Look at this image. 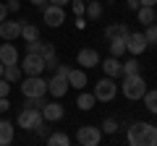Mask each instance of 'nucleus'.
<instances>
[{
  "label": "nucleus",
  "mask_w": 157,
  "mask_h": 146,
  "mask_svg": "<svg viewBox=\"0 0 157 146\" xmlns=\"http://www.w3.org/2000/svg\"><path fill=\"white\" fill-rule=\"evenodd\" d=\"M0 76H3V63H0Z\"/></svg>",
  "instance_id": "obj_45"
},
{
  "label": "nucleus",
  "mask_w": 157,
  "mask_h": 146,
  "mask_svg": "<svg viewBox=\"0 0 157 146\" xmlns=\"http://www.w3.org/2000/svg\"><path fill=\"white\" fill-rule=\"evenodd\" d=\"M136 18H139V24L149 26V24L155 21V8H152V5H139V8H136Z\"/></svg>",
  "instance_id": "obj_20"
},
{
  "label": "nucleus",
  "mask_w": 157,
  "mask_h": 146,
  "mask_svg": "<svg viewBox=\"0 0 157 146\" xmlns=\"http://www.w3.org/2000/svg\"><path fill=\"white\" fill-rule=\"evenodd\" d=\"M126 52V39H110V55L121 57Z\"/></svg>",
  "instance_id": "obj_27"
},
{
  "label": "nucleus",
  "mask_w": 157,
  "mask_h": 146,
  "mask_svg": "<svg viewBox=\"0 0 157 146\" xmlns=\"http://www.w3.org/2000/svg\"><path fill=\"white\" fill-rule=\"evenodd\" d=\"M6 8H8V13H18L21 11V3H18V0H8Z\"/></svg>",
  "instance_id": "obj_35"
},
{
  "label": "nucleus",
  "mask_w": 157,
  "mask_h": 146,
  "mask_svg": "<svg viewBox=\"0 0 157 146\" xmlns=\"http://www.w3.org/2000/svg\"><path fill=\"white\" fill-rule=\"evenodd\" d=\"M139 3H141V5H152V8L157 5V0H139Z\"/></svg>",
  "instance_id": "obj_43"
},
{
  "label": "nucleus",
  "mask_w": 157,
  "mask_h": 146,
  "mask_svg": "<svg viewBox=\"0 0 157 146\" xmlns=\"http://www.w3.org/2000/svg\"><path fill=\"white\" fill-rule=\"evenodd\" d=\"M47 3H55V5H63V8H66L68 3H71V0H47Z\"/></svg>",
  "instance_id": "obj_42"
},
{
  "label": "nucleus",
  "mask_w": 157,
  "mask_h": 146,
  "mask_svg": "<svg viewBox=\"0 0 157 146\" xmlns=\"http://www.w3.org/2000/svg\"><path fill=\"white\" fill-rule=\"evenodd\" d=\"M118 130V120L115 118H105L102 120V133H115Z\"/></svg>",
  "instance_id": "obj_30"
},
{
  "label": "nucleus",
  "mask_w": 157,
  "mask_h": 146,
  "mask_svg": "<svg viewBox=\"0 0 157 146\" xmlns=\"http://www.w3.org/2000/svg\"><path fill=\"white\" fill-rule=\"evenodd\" d=\"M21 71L26 76H42V71H45V57L39 55V52H26L24 60H21Z\"/></svg>",
  "instance_id": "obj_5"
},
{
  "label": "nucleus",
  "mask_w": 157,
  "mask_h": 146,
  "mask_svg": "<svg viewBox=\"0 0 157 146\" xmlns=\"http://www.w3.org/2000/svg\"><path fill=\"white\" fill-rule=\"evenodd\" d=\"M21 39H24V42H34V39H39V26H34V24L24 21V24H21Z\"/></svg>",
  "instance_id": "obj_21"
},
{
  "label": "nucleus",
  "mask_w": 157,
  "mask_h": 146,
  "mask_svg": "<svg viewBox=\"0 0 157 146\" xmlns=\"http://www.w3.org/2000/svg\"><path fill=\"white\" fill-rule=\"evenodd\" d=\"M102 71H105V76H110V78H118V76H123V63L118 60L115 55H107L105 60H100Z\"/></svg>",
  "instance_id": "obj_12"
},
{
  "label": "nucleus",
  "mask_w": 157,
  "mask_h": 146,
  "mask_svg": "<svg viewBox=\"0 0 157 146\" xmlns=\"http://www.w3.org/2000/svg\"><path fill=\"white\" fill-rule=\"evenodd\" d=\"M42 110H37V107H24L21 112H18V128H24V130H34L39 123H42Z\"/></svg>",
  "instance_id": "obj_4"
},
{
  "label": "nucleus",
  "mask_w": 157,
  "mask_h": 146,
  "mask_svg": "<svg viewBox=\"0 0 157 146\" xmlns=\"http://www.w3.org/2000/svg\"><path fill=\"white\" fill-rule=\"evenodd\" d=\"M11 110V102H8V97H0V112H8Z\"/></svg>",
  "instance_id": "obj_36"
},
{
  "label": "nucleus",
  "mask_w": 157,
  "mask_h": 146,
  "mask_svg": "<svg viewBox=\"0 0 157 146\" xmlns=\"http://www.w3.org/2000/svg\"><path fill=\"white\" fill-rule=\"evenodd\" d=\"M0 63H3V65H13V63H18V50H16V45H11V42L0 45Z\"/></svg>",
  "instance_id": "obj_15"
},
{
  "label": "nucleus",
  "mask_w": 157,
  "mask_h": 146,
  "mask_svg": "<svg viewBox=\"0 0 157 146\" xmlns=\"http://www.w3.org/2000/svg\"><path fill=\"white\" fill-rule=\"evenodd\" d=\"M29 3H32V5H39V8H45V5H47V0H29Z\"/></svg>",
  "instance_id": "obj_41"
},
{
  "label": "nucleus",
  "mask_w": 157,
  "mask_h": 146,
  "mask_svg": "<svg viewBox=\"0 0 157 146\" xmlns=\"http://www.w3.org/2000/svg\"><path fill=\"white\" fill-rule=\"evenodd\" d=\"M76 63L81 68H97L100 65V55H97V50H92V47H84V50H78Z\"/></svg>",
  "instance_id": "obj_13"
},
{
  "label": "nucleus",
  "mask_w": 157,
  "mask_h": 146,
  "mask_svg": "<svg viewBox=\"0 0 157 146\" xmlns=\"http://www.w3.org/2000/svg\"><path fill=\"white\" fill-rule=\"evenodd\" d=\"M139 60H134V57H131V60H126L123 63V76H134V73H139Z\"/></svg>",
  "instance_id": "obj_28"
},
{
  "label": "nucleus",
  "mask_w": 157,
  "mask_h": 146,
  "mask_svg": "<svg viewBox=\"0 0 157 146\" xmlns=\"http://www.w3.org/2000/svg\"><path fill=\"white\" fill-rule=\"evenodd\" d=\"M3 78L11 81V84H18V81L24 78V71L18 63H13V65H3Z\"/></svg>",
  "instance_id": "obj_19"
},
{
  "label": "nucleus",
  "mask_w": 157,
  "mask_h": 146,
  "mask_svg": "<svg viewBox=\"0 0 157 146\" xmlns=\"http://www.w3.org/2000/svg\"><path fill=\"white\" fill-rule=\"evenodd\" d=\"M8 94H11V81H6L0 76V97H8Z\"/></svg>",
  "instance_id": "obj_33"
},
{
  "label": "nucleus",
  "mask_w": 157,
  "mask_h": 146,
  "mask_svg": "<svg viewBox=\"0 0 157 146\" xmlns=\"http://www.w3.org/2000/svg\"><path fill=\"white\" fill-rule=\"evenodd\" d=\"M115 94H118V84H115V78H110V76H105V78H100L94 84L97 102H113V99H115Z\"/></svg>",
  "instance_id": "obj_3"
},
{
  "label": "nucleus",
  "mask_w": 157,
  "mask_h": 146,
  "mask_svg": "<svg viewBox=\"0 0 157 146\" xmlns=\"http://www.w3.org/2000/svg\"><path fill=\"white\" fill-rule=\"evenodd\" d=\"M68 89H71V86H68V78H66V76H58V73H55V76L47 81V94H52L55 99L66 97V94H68Z\"/></svg>",
  "instance_id": "obj_10"
},
{
  "label": "nucleus",
  "mask_w": 157,
  "mask_h": 146,
  "mask_svg": "<svg viewBox=\"0 0 157 146\" xmlns=\"http://www.w3.org/2000/svg\"><path fill=\"white\" fill-rule=\"evenodd\" d=\"M86 3H89V0H86Z\"/></svg>",
  "instance_id": "obj_46"
},
{
  "label": "nucleus",
  "mask_w": 157,
  "mask_h": 146,
  "mask_svg": "<svg viewBox=\"0 0 157 146\" xmlns=\"http://www.w3.org/2000/svg\"><path fill=\"white\" fill-rule=\"evenodd\" d=\"M128 31H131V29L126 26V24H110V26L105 29V37H107V39H126Z\"/></svg>",
  "instance_id": "obj_18"
},
{
  "label": "nucleus",
  "mask_w": 157,
  "mask_h": 146,
  "mask_svg": "<svg viewBox=\"0 0 157 146\" xmlns=\"http://www.w3.org/2000/svg\"><path fill=\"white\" fill-rule=\"evenodd\" d=\"M141 99H144V107H147V110H149L152 115H157V89H152V91L147 89Z\"/></svg>",
  "instance_id": "obj_23"
},
{
  "label": "nucleus",
  "mask_w": 157,
  "mask_h": 146,
  "mask_svg": "<svg viewBox=\"0 0 157 146\" xmlns=\"http://www.w3.org/2000/svg\"><path fill=\"white\" fill-rule=\"evenodd\" d=\"M94 102H97V97L86 94V91H81V94L76 97V107L78 110H94Z\"/></svg>",
  "instance_id": "obj_22"
},
{
  "label": "nucleus",
  "mask_w": 157,
  "mask_h": 146,
  "mask_svg": "<svg viewBox=\"0 0 157 146\" xmlns=\"http://www.w3.org/2000/svg\"><path fill=\"white\" fill-rule=\"evenodd\" d=\"M42 18H45L47 26L58 29L66 24V11H63V5H55V3H50V5H45V11H42Z\"/></svg>",
  "instance_id": "obj_8"
},
{
  "label": "nucleus",
  "mask_w": 157,
  "mask_h": 146,
  "mask_svg": "<svg viewBox=\"0 0 157 146\" xmlns=\"http://www.w3.org/2000/svg\"><path fill=\"white\" fill-rule=\"evenodd\" d=\"M149 47V42H147L144 31H128V37H126V52L128 55H141V52Z\"/></svg>",
  "instance_id": "obj_7"
},
{
  "label": "nucleus",
  "mask_w": 157,
  "mask_h": 146,
  "mask_svg": "<svg viewBox=\"0 0 157 146\" xmlns=\"http://www.w3.org/2000/svg\"><path fill=\"white\" fill-rule=\"evenodd\" d=\"M47 144H50V146H68L71 138H68L66 133H50V136H47Z\"/></svg>",
  "instance_id": "obj_26"
},
{
  "label": "nucleus",
  "mask_w": 157,
  "mask_h": 146,
  "mask_svg": "<svg viewBox=\"0 0 157 146\" xmlns=\"http://www.w3.org/2000/svg\"><path fill=\"white\" fill-rule=\"evenodd\" d=\"M121 91H123V97L128 102H136L144 97L147 91V81L141 73H134V76H123V84H121Z\"/></svg>",
  "instance_id": "obj_1"
},
{
  "label": "nucleus",
  "mask_w": 157,
  "mask_h": 146,
  "mask_svg": "<svg viewBox=\"0 0 157 146\" xmlns=\"http://www.w3.org/2000/svg\"><path fill=\"white\" fill-rule=\"evenodd\" d=\"M8 18V8H6V3H0V24Z\"/></svg>",
  "instance_id": "obj_38"
},
{
  "label": "nucleus",
  "mask_w": 157,
  "mask_h": 146,
  "mask_svg": "<svg viewBox=\"0 0 157 146\" xmlns=\"http://www.w3.org/2000/svg\"><path fill=\"white\" fill-rule=\"evenodd\" d=\"M144 128H147V123H141V120H136V123L128 125L126 138H128L131 146H144Z\"/></svg>",
  "instance_id": "obj_14"
},
{
  "label": "nucleus",
  "mask_w": 157,
  "mask_h": 146,
  "mask_svg": "<svg viewBox=\"0 0 157 146\" xmlns=\"http://www.w3.org/2000/svg\"><path fill=\"white\" fill-rule=\"evenodd\" d=\"M63 115H66V107L60 102H45V107H42L45 123H58V120H63Z\"/></svg>",
  "instance_id": "obj_11"
},
{
  "label": "nucleus",
  "mask_w": 157,
  "mask_h": 146,
  "mask_svg": "<svg viewBox=\"0 0 157 146\" xmlns=\"http://www.w3.org/2000/svg\"><path fill=\"white\" fill-rule=\"evenodd\" d=\"M76 26H78V29H84V26H86V21H84V16H76Z\"/></svg>",
  "instance_id": "obj_40"
},
{
  "label": "nucleus",
  "mask_w": 157,
  "mask_h": 146,
  "mask_svg": "<svg viewBox=\"0 0 157 146\" xmlns=\"http://www.w3.org/2000/svg\"><path fill=\"white\" fill-rule=\"evenodd\" d=\"M155 21H157V5H155Z\"/></svg>",
  "instance_id": "obj_44"
},
{
  "label": "nucleus",
  "mask_w": 157,
  "mask_h": 146,
  "mask_svg": "<svg viewBox=\"0 0 157 146\" xmlns=\"http://www.w3.org/2000/svg\"><path fill=\"white\" fill-rule=\"evenodd\" d=\"M144 37H147V42H149V45H157V21H152L149 26L144 29Z\"/></svg>",
  "instance_id": "obj_29"
},
{
  "label": "nucleus",
  "mask_w": 157,
  "mask_h": 146,
  "mask_svg": "<svg viewBox=\"0 0 157 146\" xmlns=\"http://www.w3.org/2000/svg\"><path fill=\"white\" fill-rule=\"evenodd\" d=\"M84 16H89L92 21H100V18H102V5L97 3V0H89V3H86V11H84Z\"/></svg>",
  "instance_id": "obj_24"
},
{
  "label": "nucleus",
  "mask_w": 157,
  "mask_h": 146,
  "mask_svg": "<svg viewBox=\"0 0 157 146\" xmlns=\"http://www.w3.org/2000/svg\"><path fill=\"white\" fill-rule=\"evenodd\" d=\"M76 141L81 146H97L102 141V128H97V125H81L76 130Z\"/></svg>",
  "instance_id": "obj_6"
},
{
  "label": "nucleus",
  "mask_w": 157,
  "mask_h": 146,
  "mask_svg": "<svg viewBox=\"0 0 157 146\" xmlns=\"http://www.w3.org/2000/svg\"><path fill=\"white\" fill-rule=\"evenodd\" d=\"M144 146H157V125L147 123L144 128Z\"/></svg>",
  "instance_id": "obj_25"
},
{
  "label": "nucleus",
  "mask_w": 157,
  "mask_h": 146,
  "mask_svg": "<svg viewBox=\"0 0 157 146\" xmlns=\"http://www.w3.org/2000/svg\"><path fill=\"white\" fill-rule=\"evenodd\" d=\"M32 133H37V136H45V133H47V125H45V120H42V123H39L37 128L32 130Z\"/></svg>",
  "instance_id": "obj_37"
},
{
  "label": "nucleus",
  "mask_w": 157,
  "mask_h": 146,
  "mask_svg": "<svg viewBox=\"0 0 157 146\" xmlns=\"http://www.w3.org/2000/svg\"><path fill=\"white\" fill-rule=\"evenodd\" d=\"M123 3H126V5H128V8H131V11H136V8H139V5H141L139 0H123Z\"/></svg>",
  "instance_id": "obj_39"
},
{
  "label": "nucleus",
  "mask_w": 157,
  "mask_h": 146,
  "mask_svg": "<svg viewBox=\"0 0 157 146\" xmlns=\"http://www.w3.org/2000/svg\"><path fill=\"white\" fill-rule=\"evenodd\" d=\"M21 94H24V99H29V97H45L47 94V81L42 76H26V78H21Z\"/></svg>",
  "instance_id": "obj_2"
},
{
  "label": "nucleus",
  "mask_w": 157,
  "mask_h": 146,
  "mask_svg": "<svg viewBox=\"0 0 157 146\" xmlns=\"http://www.w3.org/2000/svg\"><path fill=\"white\" fill-rule=\"evenodd\" d=\"M21 24L24 21H11V18H6V21L0 24V39L3 42H13L21 37Z\"/></svg>",
  "instance_id": "obj_9"
},
{
  "label": "nucleus",
  "mask_w": 157,
  "mask_h": 146,
  "mask_svg": "<svg viewBox=\"0 0 157 146\" xmlns=\"http://www.w3.org/2000/svg\"><path fill=\"white\" fill-rule=\"evenodd\" d=\"M73 3V13H76V16H84V11H86V0H71Z\"/></svg>",
  "instance_id": "obj_32"
},
{
  "label": "nucleus",
  "mask_w": 157,
  "mask_h": 146,
  "mask_svg": "<svg viewBox=\"0 0 157 146\" xmlns=\"http://www.w3.org/2000/svg\"><path fill=\"white\" fill-rule=\"evenodd\" d=\"M39 55L45 57V60H47V57H52V55H58V52H55V45H50V42H42V50H39Z\"/></svg>",
  "instance_id": "obj_31"
},
{
  "label": "nucleus",
  "mask_w": 157,
  "mask_h": 146,
  "mask_svg": "<svg viewBox=\"0 0 157 146\" xmlns=\"http://www.w3.org/2000/svg\"><path fill=\"white\" fill-rule=\"evenodd\" d=\"M13 136H16V128H13V123L3 118V120H0V146L13 144Z\"/></svg>",
  "instance_id": "obj_16"
},
{
  "label": "nucleus",
  "mask_w": 157,
  "mask_h": 146,
  "mask_svg": "<svg viewBox=\"0 0 157 146\" xmlns=\"http://www.w3.org/2000/svg\"><path fill=\"white\" fill-rule=\"evenodd\" d=\"M42 50V39H34V42H26V52H39Z\"/></svg>",
  "instance_id": "obj_34"
},
{
  "label": "nucleus",
  "mask_w": 157,
  "mask_h": 146,
  "mask_svg": "<svg viewBox=\"0 0 157 146\" xmlns=\"http://www.w3.org/2000/svg\"><path fill=\"white\" fill-rule=\"evenodd\" d=\"M68 86H73V89H84L86 86V73L81 71V68H71L68 71Z\"/></svg>",
  "instance_id": "obj_17"
}]
</instances>
